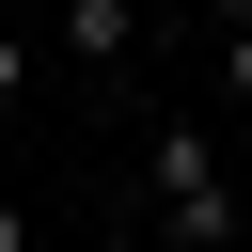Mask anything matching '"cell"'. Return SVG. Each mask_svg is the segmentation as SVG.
I'll use <instances>...</instances> for the list:
<instances>
[{
    "instance_id": "obj_4",
    "label": "cell",
    "mask_w": 252,
    "mask_h": 252,
    "mask_svg": "<svg viewBox=\"0 0 252 252\" xmlns=\"http://www.w3.org/2000/svg\"><path fill=\"white\" fill-rule=\"evenodd\" d=\"M16 94H32V47H16V16H0V110H16Z\"/></svg>"
},
{
    "instance_id": "obj_1",
    "label": "cell",
    "mask_w": 252,
    "mask_h": 252,
    "mask_svg": "<svg viewBox=\"0 0 252 252\" xmlns=\"http://www.w3.org/2000/svg\"><path fill=\"white\" fill-rule=\"evenodd\" d=\"M142 189H158V236H189V252H236V236H252L205 110H158V126H142Z\"/></svg>"
},
{
    "instance_id": "obj_3",
    "label": "cell",
    "mask_w": 252,
    "mask_h": 252,
    "mask_svg": "<svg viewBox=\"0 0 252 252\" xmlns=\"http://www.w3.org/2000/svg\"><path fill=\"white\" fill-rule=\"evenodd\" d=\"M205 63H220V94L252 110V0H205Z\"/></svg>"
},
{
    "instance_id": "obj_2",
    "label": "cell",
    "mask_w": 252,
    "mask_h": 252,
    "mask_svg": "<svg viewBox=\"0 0 252 252\" xmlns=\"http://www.w3.org/2000/svg\"><path fill=\"white\" fill-rule=\"evenodd\" d=\"M63 63L126 79V63H142V0H63Z\"/></svg>"
}]
</instances>
